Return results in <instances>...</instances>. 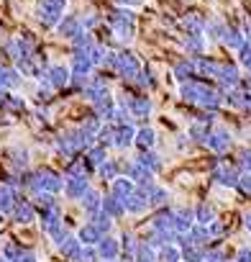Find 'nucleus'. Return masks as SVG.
I'll return each mask as SVG.
<instances>
[{"mask_svg":"<svg viewBox=\"0 0 251 262\" xmlns=\"http://www.w3.org/2000/svg\"><path fill=\"white\" fill-rule=\"evenodd\" d=\"M95 44H97V39H95L90 31H82V34H77V36L72 39V49H74V54H85V57H87V52H90Z\"/></svg>","mask_w":251,"mask_h":262,"instance_id":"obj_30","label":"nucleus"},{"mask_svg":"<svg viewBox=\"0 0 251 262\" xmlns=\"http://www.w3.org/2000/svg\"><path fill=\"white\" fill-rule=\"evenodd\" d=\"M120 249H123L126 257H136V252H139V239H136L134 234H123V236H120Z\"/></svg>","mask_w":251,"mask_h":262,"instance_id":"obj_45","label":"nucleus"},{"mask_svg":"<svg viewBox=\"0 0 251 262\" xmlns=\"http://www.w3.org/2000/svg\"><path fill=\"white\" fill-rule=\"evenodd\" d=\"M103 211H105V213H110L113 219L126 216V206H123V201H120L118 195H113V193L103 198Z\"/></svg>","mask_w":251,"mask_h":262,"instance_id":"obj_35","label":"nucleus"},{"mask_svg":"<svg viewBox=\"0 0 251 262\" xmlns=\"http://www.w3.org/2000/svg\"><path fill=\"white\" fill-rule=\"evenodd\" d=\"M136 162H141V165H144V167H146L149 172H154V175H157V172H159V170L164 167V162H162V157H159V155H157L154 149H146V152H139V157H136Z\"/></svg>","mask_w":251,"mask_h":262,"instance_id":"obj_33","label":"nucleus"},{"mask_svg":"<svg viewBox=\"0 0 251 262\" xmlns=\"http://www.w3.org/2000/svg\"><path fill=\"white\" fill-rule=\"evenodd\" d=\"M105 24L110 26L113 39H115L118 47H126V44L134 41V36H136V16L131 13V8H113L105 16Z\"/></svg>","mask_w":251,"mask_h":262,"instance_id":"obj_2","label":"nucleus"},{"mask_svg":"<svg viewBox=\"0 0 251 262\" xmlns=\"http://www.w3.org/2000/svg\"><path fill=\"white\" fill-rule=\"evenodd\" d=\"M115 3H118L120 8H141L144 0H115Z\"/></svg>","mask_w":251,"mask_h":262,"instance_id":"obj_53","label":"nucleus"},{"mask_svg":"<svg viewBox=\"0 0 251 262\" xmlns=\"http://www.w3.org/2000/svg\"><path fill=\"white\" fill-rule=\"evenodd\" d=\"M103 236H105V234H103V231H100V229H97L92 221H87V224L77 231V239H80L82 244H92V247H97V242H100Z\"/></svg>","mask_w":251,"mask_h":262,"instance_id":"obj_29","label":"nucleus"},{"mask_svg":"<svg viewBox=\"0 0 251 262\" xmlns=\"http://www.w3.org/2000/svg\"><path fill=\"white\" fill-rule=\"evenodd\" d=\"M243 34H246V41H251V21L243 24Z\"/></svg>","mask_w":251,"mask_h":262,"instance_id":"obj_55","label":"nucleus"},{"mask_svg":"<svg viewBox=\"0 0 251 262\" xmlns=\"http://www.w3.org/2000/svg\"><path fill=\"white\" fill-rule=\"evenodd\" d=\"M180 262H182V259H180Z\"/></svg>","mask_w":251,"mask_h":262,"instance_id":"obj_58","label":"nucleus"},{"mask_svg":"<svg viewBox=\"0 0 251 262\" xmlns=\"http://www.w3.org/2000/svg\"><path fill=\"white\" fill-rule=\"evenodd\" d=\"M97 254H100V259H118V254H120V239L105 234L97 242Z\"/></svg>","mask_w":251,"mask_h":262,"instance_id":"obj_24","label":"nucleus"},{"mask_svg":"<svg viewBox=\"0 0 251 262\" xmlns=\"http://www.w3.org/2000/svg\"><path fill=\"white\" fill-rule=\"evenodd\" d=\"M233 262H251V247H241L236 252V259Z\"/></svg>","mask_w":251,"mask_h":262,"instance_id":"obj_52","label":"nucleus"},{"mask_svg":"<svg viewBox=\"0 0 251 262\" xmlns=\"http://www.w3.org/2000/svg\"><path fill=\"white\" fill-rule=\"evenodd\" d=\"M80 21H82V29H85V31H92V29H97V26L103 24V18H100V16H97L95 11L85 13V16H82Z\"/></svg>","mask_w":251,"mask_h":262,"instance_id":"obj_48","label":"nucleus"},{"mask_svg":"<svg viewBox=\"0 0 251 262\" xmlns=\"http://www.w3.org/2000/svg\"><path fill=\"white\" fill-rule=\"evenodd\" d=\"M13 262H39V257H36L31 249H23V247H21V252L13 257Z\"/></svg>","mask_w":251,"mask_h":262,"instance_id":"obj_51","label":"nucleus"},{"mask_svg":"<svg viewBox=\"0 0 251 262\" xmlns=\"http://www.w3.org/2000/svg\"><path fill=\"white\" fill-rule=\"evenodd\" d=\"M85 157H87V162L97 170V165H103V162L108 160V147H103V144H97V142H95V144L85 152Z\"/></svg>","mask_w":251,"mask_h":262,"instance_id":"obj_40","label":"nucleus"},{"mask_svg":"<svg viewBox=\"0 0 251 262\" xmlns=\"http://www.w3.org/2000/svg\"><path fill=\"white\" fill-rule=\"evenodd\" d=\"M69 72H72V82L80 85V88H85L87 80H90L92 72H95V64L90 62V57L74 54V57H72V64H69Z\"/></svg>","mask_w":251,"mask_h":262,"instance_id":"obj_8","label":"nucleus"},{"mask_svg":"<svg viewBox=\"0 0 251 262\" xmlns=\"http://www.w3.org/2000/svg\"><path fill=\"white\" fill-rule=\"evenodd\" d=\"M69 0H39L36 3V21L44 29H57V24L64 18Z\"/></svg>","mask_w":251,"mask_h":262,"instance_id":"obj_4","label":"nucleus"},{"mask_svg":"<svg viewBox=\"0 0 251 262\" xmlns=\"http://www.w3.org/2000/svg\"><path fill=\"white\" fill-rule=\"evenodd\" d=\"M41 82H46V85L57 93V90H64V88L72 82V72H69V67H64V64H46V70H44V75H41Z\"/></svg>","mask_w":251,"mask_h":262,"instance_id":"obj_7","label":"nucleus"},{"mask_svg":"<svg viewBox=\"0 0 251 262\" xmlns=\"http://www.w3.org/2000/svg\"><path fill=\"white\" fill-rule=\"evenodd\" d=\"M220 44H223V47H228L231 52H238V49L246 44V34H243V29H241V26H225Z\"/></svg>","mask_w":251,"mask_h":262,"instance_id":"obj_20","label":"nucleus"},{"mask_svg":"<svg viewBox=\"0 0 251 262\" xmlns=\"http://www.w3.org/2000/svg\"><path fill=\"white\" fill-rule=\"evenodd\" d=\"M8 157H11V167L21 175L23 170H29V152L23 147H11L8 149Z\"/></svg>","mask_w":251,"mask_h":262,"instance_id":"obj_32","label":"nucleus"},{"mask_svg":"<svg viewBox=\"0 0 251 262\" xmlns=\"http://www.w3.org/2000/svg\"><path fill=\"white\" fill-rule=\"evenodd\" d=\"M85 29H82V21H80V16H64L59 24H57V34L62 36V39H67V41H72L77 34H82Z\"/></svg>","mask_w":251,"mask_h":262,"instance_id":"obj_15","label":"nucleus"},{"mask_svg":"<svg viewBox=\"0 0 251 262\" xmlns=\"http://www.w3.org/2000/svg\"><path fill=\"white\" fill-rule=\"evenodd\" d=\"M225 26H228V24L220 21V18H208V24H205V34H208V39H210V41H220Z\"/></svg>","mask_w":251,"mask_h":262,"instance_id":"obj_43","label":"nucleus"},{"mask_svg":"<svg viewBox=\"0 0 251 262\" xmlns=\"http://www.w3.org/2000/svg\"><path fill=\"white\" fill-rule=\"evenodd\" d=\"M82 208H85L90 216H92V213H97V211L103 208V195H100L97 190H92V188H90V190L82 195Z\"/></svg>","mask_w":251,"mask_h":262,"instance_id":"obj_38","label":"nucleus"},{"mask_svg":"<svg viewBox=\"0 0 251 262\" xmlns=\"http://www.w3.org/2000/svg\"><path fill=\"white\" fill-rule=\"evenodd\" d=\"M11 216L16 224H31V221H36V206L31 201H16Z\"/></svg>","mask_w":251,"mask_h":262,"instance_id":"obj_22","label":"nucleus"},{"mask_svg":"<svg viewBox=\"0 0 251 262\" xmlns=\"http://www.w3.org/2000/svg\"><path fill=\"white\" fill-rule=\"evenodd\" d=\"M23 75L16 70V67H8V64H0V93H11L21 85Z\"/></svg>","mask_w":251,"mask_h":262,"instance_id":"obj_14","label":"nucleus"},{"mask_svg":"<svg viewBox=\"0 0 251 262\" xmlns=\"http://www.w3.org/2000/svg\"><path fill=\"white\" fill-rule=\"evenodd\" d=\"M97 262H115V259H97Z\"/></svg>","mask_w":251,"mask_h":262,"instance_id":"obj_57","label":"nucleus"},{"mask_svg":"<svg viewBox=\"0 0 251 262\" xmlns=\"http://www.w3.org/2000/svg\"><path fill=\"white\" fill-rule=\"evenodd\" d=\"M0 108H3V111H11V113H23V111H26V100H23L21 95L3 93V100H0Z\"/></svg>","mask_w":251,"mask_h":262,"instance_id":"obj_36","label":"nucleus"},{"mask_svg":"<svg viewBox=\"0 0 251 262\" xmlns=\"http://www.w3.org/2000/svg\"><path fill=\"white\" fill-rule=\"evenodd\" d=\"M36 190H46V193H59V190H64V178L59 175V172H54V170H49V167H44V170H36ZM34 190V193H36Z\"/></svg>","mask_w":251,"mask_h":262,"instance_id":"obj_9","label":"nucleus"},{"mask_svg":"<svg viewBox=\"0 0 251 262\" xmlns=\"http://www.w3.org/2000/svg\"><path fill=\"white\" fill-rule=\"evenodd\" d=\"M123 206H126V213H134V216H141L146 208H149V198L144 190H134L129 198H123Z\"/></svg>","mask_w":251,"mask_h":262,"instance_id":"obj_17","label":"nucleus"},{"mask_svg":"<svg viewBox=\"0 0 251 262\" xmlns=\"http://www.w3.org/2000/svg\"><path fill=\"white\" fill-rule=\"evenodd\" d=\"M182 259V252L177 244H162L157 249V262H180Z\"/></svg>","mask_w":251,"mask_h":262,"instance_id":"obj_39","label":"nucleus"},{"mask_svg":"<svg viewBox=\"0 0 251 262\" xmlns=\"http://www.w3.org/2000/svg\"><path fill=\"white\" fill-rule=\"evenodd\" d=\"M172 75H174V80H177V82H187V80L197 77L195 59H192V57H182V59H177V62H174V67H172Z\"/></svg>","mask_w":251,"mask_h":262,"instance_id":"obj_18","label":"nucleus"},{"mask_svg":"<svg viewBox=\"0 0 251 262\" xmlns=\"http://www.w3.org/2000/svg\"><path fill=\"white\" fill-rule=\"evenodd\" d=\"M220 64L215 57H195V70H197V77H210V80H218V72H220Z\"/></svg>","mask_w":251,"mask_h":262,"instance_id":"obj_16","label":"nucleus"},{"mask_svg":"<svg viewBox=\"0 0 251 262\" xmlns=\"http://www.w3.org/2000/svg\"><path fill=\"white\" fill-rule=\"evenodd\" d=\"M236 190L246 198H251V172H241L238 175V183H236Z\"/></svg>","mask_w":251,"mask_h":262,"instance_id":"obj_47","label":"nucleus"},{"mask_svg":"<svg viewBox=\"0 0 251 262\" xmlns=\"http://www.w3.org/2000/svg\"><path fill=\"white\" fill-rule=\"evenodd\" d=\"M241 67L236 64V62H223L220 64V72H218V90H231V88H236L238 82H241Z\"/></svg>","mask_w":251,"mask_h":262,"instance_id":"obj_11","label":"nucleus"},{"mask_svg":"<svg viewBox=\"0 0 251 262\" xmlns=\"http://www.w3.org/2000/svg\"><path fill=\"white\" fill-rule=\"evenodd\" d=\"M172 226L177 234H187L195 226V211L192 208H172Z\"/></svg>","mask_w":251,"mask_h":262,"instance_id":"obj_13","label":"nucleus"},{"mask_svg":"<svg viewBox=\"0 0 251 262\" xmlns=\"http://www.w3.org/2000/svg\"><path fill=\"white\" fill-rule=\"evenodd\" d=\"M134 147L139 152H146V149H154L157 147V131L152 126H141L136 128V137H134Z\"/></svg>","mask_w":251,"mask_h":262,"instance_id":"obj_23","label":"nucleus"},{"mask_svg":"<svg viewBox=\"0 0 251 262\" xmlns=\"http://www.w3.org/2000/svg\"><path fill=\"white\" fill-rule=\"evenodd\" d=\"M205 262H228V254L223 249H208L205 252Z\"/></svg>","mask_w":251,"mask_h":262,"instance_id":"obj_50","label":"nucleus"},{"mask_svg":"<svg viewBox=\"0 0 251 262\" xmlns=\"http://www.w3.org/2000/svg\"><path fill=\"white\" fill-rule=\"evenodd\" d=\"M105 67H108L110 72H115L118 77H123V80H136V77H139V72L144 70V67H141V62H139V57H136L134 52H126V49L110 52V54H108Z\"/></svg>","mask_w":251,"mask_h":262,"instance_id":"obj_3","label":"nucleus"},{"mask_svg":"<svg viewBox=\"0 0 251 262\" xmlns=\"http://www.w3.org/2000/svg\"><path fill=\"white\" fill-rule=\"evenodd\" d=\"M231 162L238 167V172H251V147H241V149H236V155H233Z\"/></svg>","mask_w":251,"mask_h":262,"instance_id":"obj_42","label":"nucleus"},{"mask_svg":"<svg viewBox=\"0 0 251 262\" xmlns=\"http://www.w3.org/2000/svg\"><path fill=\"white\" fill-rule=\"evenodd\" d=\"M103 180H115L118 175H120V165H118V160H105L103 165H97V170H95Z\"/></svg>","mask_w":251,"mask_h":262,"instance_id":"obj_41","label":"nucleus"},{"mask_svg":"<svg viewBox=\"0 0 251 262\" xmlns=\"http://www.w3.org/2000/svg\"><path fill=\"white\" fill-rule=\"evenodd\" d=\"M210 123L208 121H200V118H195L190 126H187V139H192V142H197V144H205L208 142V137H210Z\"/></svg>","mask_w":251,"mask_h":262,"instance_id":"obj_26","label":"nucleus"},{"mask_svg":"<svg viewBox=\"0 0 251 262\" xmlns=\"http://www.w3.org/2000/svg\"><path fill=\"white\" fill-rule=\"evenodd\" d=\"M180 98L185 103H192V105L205 108V111H218L223 105V93L218 88H210L208 82H203L197 77L180 82Z\"/></svg>","mask_w":251,"mask_h":262,"instance_id":"obj_1","label":"nucleus"},{"mask_svg":"<svg viewBox=\"0 0 251 262\" xmlns=\"http://www.w3.org/2000/svg\"><path fill=\"white\" fill-rule=\"evenodd\" d=\"M205 147H208L213 155L223 157V155H228V152L233 149V134H231L225 126H215V128H210V137H208Z\"/></svg>","mask_w":251,"mask_h":262,"instance_id":"obj_6","label":"nucleus"},{"mask_svg":"<svg viewBox=\"0 0 251 262\" xmlns=\"http://www.w3.org/2000/svg\"><path fill=\"white\" fill-rule=\"evenodd\" d=\"M154 111V103L149 95H134V100L129 103V113L131 118H149Z\"/></svg>","mask_w":251,"mask_h":262,"instance_id":"obj_21","label":"nucleus"},{"mask_svg":"<svg viewBox=\"0 0 251 262\" xmlns=\"http://www.w3.org/2000/svg\"><path fill=\"white\" fill-rule=\"evenodd\" d=\"M205 24H208V18H205V16H200V13H195V11L182 16V29H185V34L205 36Z\"/></svg>","mask_w":251,"mask_h":262,"instance_id":"obj_19","label":"nucleus"},{"mask_svg":"<svg viewBox=\"0 0 251 262\" xmlns=\"http://www.w3.org/2000/svg\"><path fill=\"white\" fill-rule=\"evenodd\" d=\"M0 262H11V259H8V257H3V254H0Z\"/></svg>","mask_w":251,"mask_h":262,"instance_id":"obj_56","label":"nucleus"},{"mask_svg":"<svg viewBox=\"0 0 251 262\" xmlns=\"http://www.w3.org/2000/svg\"><path fill=\"white\" fill-rule=\"evenodd\" d=\"M134 190H136V183H134L131 178H126V175H118L115 180H110V193L118 195L120 201H123V198H129Z\"/></svg>","mask_w":251,"mask_h":262,"instance_id":"obj_27","label":"nucleus"},{"mask_svg":"<svg viewBox=\"0 0 251 262\" xmlns=\"http://www.w3.org/2000/svg\"><path fill=\"white\" fill-rule=\"evenodd\" d=\"M100 254H97V247L92 244H82V254H80V262H97Z\"/></svg>","mask_w":251,"mask_h":262,"instance_id":"obj_49","label":"nucleus"},{"mask_svg":"<svg viewBox=\"0 0 251 262\" xmlns=\"http://www.w3.org/2000/svg\"><path fill=\"white\" fill-rule=\"evenodd\" d=\"M238 167L233 162H225V160H215L213 167H210V180L215 185H223V188H236L238 183Z\"/></svg>","mask_w":251,"mask_h":262,"instance_id":"obj_5","label":"nucleus"},{"mask_svg":"<svg viewBox=\"0 0 251 262\" xmlns=\"http://www.w3.org/2000/svg\"><path fill=\"white\" fill-rule=\"evenodd\" d=\"M113 126V149H129L134 147V137H136V128L134 123H110Z\"/></svg>","mask_w":251,"mask_h":262,"instance_id":"obj_10","label":"nucleus"},{"mask_svg":"<svg viewBox=\"0 0 251 262\" xmlns=\"http://www.w3.org/2000/svg\"><path fill=\"white\" fill-rule=\"evenodd\" d=\"M182 47H185V52H187V57H203V52H205V36H192V34H187L185 39H182Z\"/></svg>","mask_w":251,"mask_h":262,"instance_id":"obj_31","label":"nucleus"},{"mask_svg":"<svg viewBox=\"0 0 251 262\" xmlns=\"http://www.w3.org/2000/svg\"><path fill=\"white\" fill-rule=\"evenodd\" d=\"M16 201H18V195H16V188H11V185H0V216H6V213H11L13 211V206H16Z\"/></svg>","mask_w":251,"mask_h":262,"instance_id":"obj_28","label":"nucleus"},{"mask_svg":"<svg viewBox=\"0 0 251 262\" xmlns=\"http://www.w3.org/2000/svg\"><path fill=\"white\" fill-rule=\"evenodd\" d=\"M243 226H246V231L251 234V211H246V213H243Z\"/></svg>","mask_w":251,"mask_h":262,"instance_id":"obj_54","label":"nucleus"},{"mask_svg":"<svg viewBox=\"0 0 251 262\" xmlns=\"http://www.w3.org/2000/svg\"><path fill=\"white\" fill-rule=\"evenodd\" d=\"M90 221H92L103 234H110V229H113V216H110V213H105L103 208H100L97 213H92V219H90Z\"/></svg>","mask_w":251,"mask_h":262,"instance_id":"obj_44","label":"nucleus"},{"mask_svg":"<svg viewBox=\"0 0 251 262\" xmlns=\"http://www.w3.org/2000/svg\"><path fill=\"white\" fill-rule=\"evenodd\" d=\"M146 198H149V206H157V208H162L164 203H167V198H169V193L159 185V183H154V185H149L146 190Z\"/></svg>","mask_w":251,"mask_h":262,"instance_id":"obj_37","label":"nucleus"},{"mask_svg":"<svg viewBox=\"0 0 251 262\" xmlns=\"http://www.w3.org/2000/svg\"><path fill=\"white\" fill-rule=\"evenodd\" d=\"M59 247V252H62V257L64 259H69V262H80V254H82V242L77 239V236H67L62 244H57Z\"/></svg>","mask_w":251,"mask_h":262,"instance_id":"obj_25","label":"nucleus"},{"mask_svg":"<svg viewBox=\"0 0 251 262\" xmlns=\"http://www.w3.org/2000/svg\"><path fill=\"white\" fill-rule=\"evenodd\" d=\"M236 54H238V64H241V67H243V70L251 75V41H246V44H243Z\"/></svg>","mask_w":251,"mask_h":262,"instance_id":"obj_46","label":"nucleus"},{"mask_svg":"<svg viewBox=\"0 0 251 262\" xmlns=\"http://www.w3.org/2000/svg\"><path fill=\"white\" fill-rule=\"evenodd\" d=\"M218 219V211L213 203H200L195 208V224H203V226H210L213 221Z\"/></svg>","mask_w":251,"mask_h":262,"instance_id":"obj_34","label":"nucleus"},{"mask_svg":"<svg viewBox=\"0 0 251 262\" xmlns=\"http://www.w3.org/2000/svg\"><path fill=\"white\" fill-rule=\"evenodd\" d=\"M90 190V178H80V175H67L64 180V195L69 201H82V195Z\"/></svg>","mask_w":251,"mask_h":262,"instance_id":"obj_12","label":"nucleus"}]
</instances>
